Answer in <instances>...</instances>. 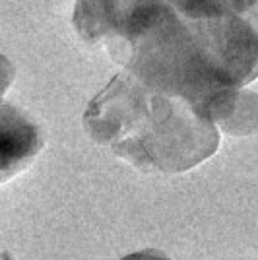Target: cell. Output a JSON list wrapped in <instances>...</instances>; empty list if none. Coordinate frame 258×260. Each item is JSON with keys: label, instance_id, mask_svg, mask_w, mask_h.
Wrapping results in <instances>:
<instances>
[{"label": "cell", "instance_id": "1", "mask_svg": "<svg viewBox=\"0 0 258 260\" xmlns=\"http://www.w3.org/2000/svg\"><path fill=\"white\" fill-rule=\"evenodd\" d=\"M76 31L233 136L258 132V0H76Z\"/></svg>", "mask_w": 258, "mask_h": 260}, {"label": "cell", "instance_id": "2", "mask_svg": "<svg viewBox=\"0 0 258 260\" xmlns=\"http://www.w3.org/2000/svg\"><path fill=\"white\" fill-rule=\"evenodd\" d=\"M86 132L99 146L148 173H181L214 155L219 130L184 99L144 86L124 70L84 113Z\"/></svg>", "mask_w": 258, "mask_h": 260}, {"label": "cell", "instance_id": "3", "mask_svg": "<svg viewBox=\"0 0 258 260\" xmlns=\"http://www.w3.org/2000/svg\"><path fill=\"white\" fill-rule=\"evenodd\" d=\"M122 260H169L159 250H140V252H132Z\"/></svg>", "mask_w": 258, "mask_h": 260}]
</instances>
